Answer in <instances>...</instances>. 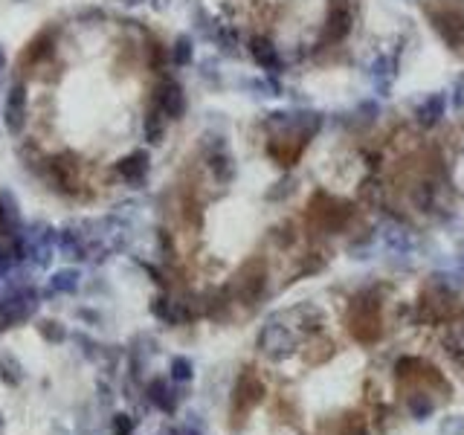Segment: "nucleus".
Here are the masks:
<instances>
[{"label":"nucleus","mask_w":464,"mask_h":435,"mask_svg":"<svg viewBox=\"0 0 464 435\" xmlns=\"http://www.w3.org/2000/svg\"><path fill=\"white\" fill-rule=\"evenodd\" d=\"M351 331L357 340L372 343L381 336V299H357L354 311H351Z\"/></svg>","instance_id":"f257e3e1"},{"label":"nucleus","mask_w":464,"mask_h":435,"mask_svg":"<svg viewBox=\"0 0 464 435\" xmlns=\"http://www.w3.org/2000/svg\"><path fill=\"white\" fill-rule=\"evenodd\" d=\"M259 348L270 357V360H282L288 357L293 348H296V336H293L285 325H276V322H267L259 334Z\"/></svg>","instance_id":"f03ea898"},{"label":"nucleus","mask_w":464,"mask_h":435,"mask_svg":"<svg viewBox=\"0 0 464 435\" xmlns=\"http://www.w3.org/2000/svg\"><path fill=\"white\" fill-rule=\"evenodd\" d=\"M430 15H432L435 30H438L453 47H458L464 41V12L456 3H441L438 9H430Z\"/></svg>","instance_id":"7ed1b4c3"},{"label":"nucleus","mask_w":464,"mask_h":435,"mask_svg":"<svg viewBox=\"0 0 464 435\" xmlns=\"http://www.w3.org/2000/svg\"><path fill=\"white\" fill-rule=\"evenodd\" d=\"M261 287H264V261H250L247 267L235 276V293L247 305H252L259 299Z\"/></svg>","instance_id":"20e7f679"},{"label":"nucleus","mask_w":464,"mask_h":435,"mask_svg":"<svg viewBox=\"0 0 464 435\" xmlns=\"http://www.w3.org/2000/svg\"><path fill=\"white\" fill-rule=\"evenodd\" d=\"M261 398H264V386L252 374H241V381L235 386V409L238 406H241V409H252Z\"/></svg>","instance_id":"39448f33"},{"label":"nucleus","mask_w":464,"mask_h":435,"mask_svg":"<svg viewBox=\"0 0 464 435\" xmlns=\"http://www.w3.org/2000/svg\"><path fill=\"white\" fill-rule=\"evenodd\" d=\"M157 105H160V114L168 119H177L183 114V90L177 88L174 81H165L160 93H157Z\"/></svg>","instance_id":"423d86ee"},{"label":"nucleus","mask_w":464,"mask_h":435,"mask_svg":"<svg viewBox=\"0 0 464 435\" xmlns=\"http://www.w3.org/2000/svg\"><path fill=\"white\" fill-rule=\"evenodd\" d=\"M348 30H351V12H348L345 6L331 9L328 23H325V38L340 41V38H345V35H348Z\"/></svg>","instance_id":"0eeeda50"},{"label":"nucleus","mask_w":464,"mask_h":435,"mask_svg":"<svg viewBox=\"0 0 464 435\" xmlns=\"http://www.w3.org/2000/svg\"><path fill=\"white\" fill-rule=\"evenodd\" d=\"M302 145H305V139H296V143H293V136H279V139H273V143H270V154H273V157L279 160V163H293V160H296L299 157V151H302Z\"/></svg>","instance_id":"6e6552de"},{"label":"nucleus","mask_w":464,"mask_h":435,"mask_svg":"<svg viewBox=\"0 0 464 435\" xmlns=\"http://www.w3.org/2000/svg\"><path fill=\"white\" fill-rule=\"evenodd\" d=\"M252 55H256V61L261 67H267V70H276L279 67V52H276V47L267 38H256V41H252Z\"/></svg>","instance_id":"1a4fd4ad"},{"label":"nucleus","mask_w":464,"mask_h":435,"mask_svg":"<svg viewBox=\"0 0 464 435\" xmlns=\"http://www.w3.org/2000/svg\"><path fill=\"white\" fill-rule=\"evenodd\" d=\"M148 398H151V403H157L163 412H174L177 409V398L168 392V386L163 381H154L148 386Z\"/></svg>","instance_id":"9d476101"},{"label":"nucleus","mask_w":464,"mask_h":435,"mask_svg":"<svg viewBox=\"0 0 464 435\" xmlns=\"http://www.w3.org/2000/svg\"><path fill=\"white\" fill-rule=\"evenodd\" d=\"M406 406H410V412H412L415 421H427L435 412V401L430 395H424V392H415V395H410Z\"/></svg>","instance_id":"9b49d317"},{"label":"nucleus","mask_w":464,"mask_h":435,"mask_svg":"<svg viewBox=\"0 0 464 435\" xmlns=\"http://www.w3.org/2000/svg\"><path fill=\"white\" fill-rule=\"evenodd\" d=\"M441 110H444V99L441 96H432V99H427L424 105L418 108V122L421 125H435L441 117Z\"/></svg>","instance_id":"f8f14e48"},{"label":"nucleus","mask_w":464,"mask_h":435,"mask_svg":"<svg viewBox=\"0 0 464 435\" xmlns=\"http://www.w3.org/2000/svg\"><path fill=\"white\" fill-rule=\"evenodd\" d=\"M145 154H134V157H128V160H122L119 163V174L125 177V180H139L145 174Z\"/></svg>","instance_id":"ddd939ff"},{"label":"nucleus","mask_w":464,"mask_h":435,"mask_svg":"<svg viewBox=\"0 0 464 435\" xmlns=\"http://www.w3.org/2000/svg\"><path fill=\"white\" fill-rule=\"evenodd\" d=\"M192 374H194L192 372V363L186 357H174L172 360V377H174V381H180V383L183 381H192Z\"/></svg>","instance_id":"4468645a"},{"label":"nucleus","mask_w":464,"mask_h":435,"mask_svg":"<svg viewBox=\"0 0 464 435\" xmlns=\"http://www.w3.org/2000/svg\"><path fill=\"white\" fill-rule=\"evenodd\" d=\"M131 432H134L131 415H117L114 418V435H131Z\"/></svg>","instance_id":"2eb2a0df"},{"label":"nucleus","mask_w":464,"mask_h":435,"mask_svg":"<svg viewBox=\"0 0 464 435\" xmlns=\"http://www.w3.org/2000/svg\"><path fill=\"white\" fill-rule=\"evenodd\" d=\"M55 279H59V282H55V287H61V290H67V287H73L76 285V273H61V276H55Z\"/></svg>","instance_id":"dca6fc26"},{"label":"nucleus","mask_w":464,"mask_h":435,"mask_svg":"<svg viewBox=\"0 0 464 435\" xmlns=\"http://www.w3.org/2000/svg\"><path fill=\"white\" fill-rule=\"evenodd\" d=\"M174 59L183 64V61H189V44L186 41H177V47H174Z\"/></svg>","instance_id":"f3484780"},{"label":"nucleus","mask_w":464,"mask_h":435,"mask_svg":"<svg viewBox=\"0 0 464 435\" xmlns=\"http://www.w3.org/2000/svg\"><path fill=\"white\" fill-rule=\"evenodd\" d=\"M55 325H59V322H47V328H44V336L50 334V336H52V340H61V336H64V334H61L59 328H55Z\"/></svg>","instance_id":"a211bd4d"},{"label":"nucleus","mask_w":464,"mask_h":435,"mask_svg":"<svg viewBox=\"0 0 464 435\" xmlns=\"http://www.w3.org/2000/svg\"><path fill=\"white\" fill-rule=\"evenodd\" d=\"M183 435H201L198 429H186V432H183Z\"/></svg>","instance_id":"6ab92c4d"}]
</instances>
